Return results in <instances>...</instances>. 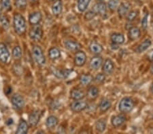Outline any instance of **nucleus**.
Segmentation results:
<instances>
[{
	"label": "nucleus",
	"instance_id": "2f4dec72",
	"mask_svg": "<svg viewBox=\"0 0 153 134\" xmlns=\"http://www.w3.org/2000/svg\"><path fill=\"white\" fill-rule=\"evenodd\" d=\"M23 55L22 49L19 45H16L12 50V56L14 60H20Z\"/></svg>",
	"mask_w": 153,
	"mask_h": 134
},
{
	"label": "nucleus",
	"instance_id": "dca6fc26",
	"mask_svg": "<svg viewBox=\"0 0 153 134\" xmlns=\"http://www.w3.org/2000/svg\"><path fill=\"white\" fill-rule=\"evenodd\" d=\"M131 9V5L128 2H123L118 6L117 8L118 14L120 18H123L125 16H127L128 12H129Z\"/></svg>",
	"mask_w": 153,
	"mask_h": 134
},
{
	"label": "nucleus",
	"instance_id": "ddd939ff",
	"mask_svg": "<svg viewBox=\"0 0 153 134\" xmlns=\"http://www.w3.org/2000/svg\"><path fill=\"white\" fill-rule=\"evenodd\" d=\"M103 60L100 55H95V56L91 58L89 62L90 68L93 70H97L102 67Z\"/></svg>",
	"mask_w": 153,
	"mask_h": 134
},
{
	"label": "nucleus",
	"instance_id": "393cba45",
	"mask_svg": "<svg viewBox=\"0 0 153 134\" xmlns=\"http://www.w3.org/2000/svg\"><path fill=\"white\" fill-rule=\"evenodd\" d=\"M98 106L99 108H100V111L102 113H105L112 107V101L110 99L104 97V98L101 100Z\"/></svg>",
	"mask_w": 153,
	"mask_h": 134
},
{
	"label": "nucleus",
	"instance_id": "9d476101",
	"mask_svg": "<svg viewBox=\"0 0 153 134\" xmlns=\"http://www.w3.org/2000/svg\"><path fill=\"white\" fill-rule=\"evenodd\" d=\"M63 44L68 50L72 52H78L82 48V45L80 43L72 40H65L63 41Z\"/></svg>",
	"mask_w": 153,
	"mask_h": 134
},
{
	"label": "nucleus",
	"instance_id": "f257e3e1",
	"mask_svg": "<svg viewBox=\"0 0 153 134\" xmlns=\"http://www.w3.org/2000/svg\"><path fill=\"white\" fill-rule=\"evenodd\" d=\"M13 27L15 33L19 35H23L26 33V20L22 14L15 13L13 17Z\"/></svg>",
	"mask_w": 153,
	"mask_h": 134
},
{
	"label": "nucleus",
	"instance_id": "f8f14e48",
	"mask_svg": "<svg viewBox=\"0 0 153 134\" xmlns=\"http://www.w3.org/2000/svg\"><path fill=\"white\" fill-rule=\"evenodd\" d=\"M126 121V116L123 113L114 115L111 118V124L115 128H118L121 127Z\"/></svg>",
	"mask_w": 153,
	"mask_h": 134
},
{
	"label": "nucleus",
	"instance_id": "a211bd4d",
	"mask_svg": "<svg viewBox=\"0 0 153 134\" xmlns=\"http://www.w3.org/2000/svg\"><path fill=\"white\" fill-rule=\"evenodd\" d=\"M141 36V30L137 26H132L128 31V37L131 41L138 40Z\"/></svg>",
	"mask_w": 153,
	"mask_h": 134
},
{
	"label": "nucleus",
	"instance_id": "ea45409f",
	"mask_svg": "<svg viewBox=\"0 0 153 134\" xmlns=\"http://www.w3.org/2000/svg\"><path fill=\"white\" fill-rule=\"evenodd\" d=\"M15 6L19 10H25L27 7V0H15Z\"/></svg>",
	"mask_w": 153,
	"mask_h": 134
},
{
	"label": "nucleus",
	"instance_id": "4468645a",
	"mask_svg": "<svg viewBox=\"0 0 153 134\" xmlns=\"http://www.w3.org/2000/svg\"><path fill=\"white\" fill-rule=\"evenodd\" d=\"M102 67L103 73H105V75H112L114 70V64L110 58L105 60Z\"/></svg>",
	"mask_w": 153,
	"mask_h": 134
},
{
	"label": "nucleus",
	"instance_id": "2eb2a0df",
	"mask_svg": "<svg viewBox=\"0 0 153 134\" xmlns=\"http://www.w3.org/2000/svg\"><path fill=\"white\" fill-rule=\"evenodd\" d=\"M70 97L74 100H82L85 98V93L82 89L78 87H74L71 89L70 91Z\"/></svg>",
	"mask_w": 153,
	"mask_h": 134
},
{
	"label": "nucleus",
	"instance_id": "c03bdc74",
	"mask_svg": "<svg viewBox=\"0 0 153 134\" xmlns=\"http://www.w3.org/2000/svg\"><path fill=\"white\" fill-rule=\"evenodd\" d=\"M150 61H151V62H153V53H152L151 55H150Z\"/></svg>",
	"mask_w": 153,
	"mask_h": 134
},
{
	"label": "nucleus",
	"instance_id": "423d86ee",
	"mask_svg": "<svg viewBox=\"0 0 153 134\" xmlns=\"http://www.w3.org/2000/svg\"><path fill=\"white\" fill-rule=\"evenodd\" d=\"M51 72L54 76L59 79H67L70 77L71 73L73 72L72 69H59L55 67L51 68Z\"/></svg>",
	"mask_w": 153,
	"mask_h": 134
},
{
	"label": "nucleus",
	"instance_id": "f03ea898",
	"mask_svg": "<svg viewBox=\"0 0 153 134\" xmlns=\"http://www.w3.org/2000/svg\"><path fill=\"white\" fill-rule=\"evenodd\" d=\"M135 107V102L131 97H123L118 104V110L121 113L127 114L131 112Z\"/></svg>",
	"mask_w": 153,
	"mask_h": 134
},
{
	"label": "nucleus",
	"instance_id": "72a5a7b5",
	"mask_svg": "<svg viewBox=\"0 0 153 134\" xmlns=\"http://www.w3.org/2000/svg\"><path fill=\"white\" fill-rule=\"evenodd\" d=\"M12 71H13L14 74L16 75V76H21V75H23V67L20 64H19V63H16L12 67Z\"/></svg>",
	"mask_w": 153,
	"mask_h": 134
},
{
	"label": "nucleus",
	"instance_id": "c85d7f7f",
	"mask_svg": "<svg viewBox=\"0 0 153 134\" xmlns=\"http://www.w3.org/2000/svg\"><path fill=\"white\" fill-rule=\"evenodd\" d=\"M95 127L96 131L99 133H103L107 127V119L105 118L100 119L95 122Z\"/></svg>",
	"mask_w": 153,
	"mask_h": 134
},
{
	"label": "nucleus",
	"instance_id": "c756f323",
	"mask_svg": "<svg viewBox=\"0 0 153 134\" xmlns=\"http://www.w3.org/2000/svg\"><path fill=\"white\" fill-rule=\"evenodd\" d=\"M152 45V41L150 39H146L142 43H140L136 49V52L137 53H143L147 50Z\"/></svg>",
	"mask_w": 153,
	"mask_h": 134
},
{
	"label": "nucleus",
	"instance_id": "1a4fd4ad",
	"mask_svg": "<svg viewBox=\"0 0 153 134\" xmlns=\"http://www.w3.org/2000/svg\"><path fill=\"white\" fill-rule=\"evenodd\" d=\"M86 53L82 50H79L76 52L74 58V64L78 67H82L86 64Z\"/></svg>",
	"mask_w": 153,
	"mask_h": 134
},
{
	"label": "nucleus",
	"instance_id": "20e7f679",
	"mask_svg": "<svg viewBox=\"0 0 153 134\" xmlns=\"http://www.w3.org/2000/svg\"><path fill=\"white\" fill-rule=\"evenodd\" d=\"M43 29L40 24L32 25L29 31V37L31 40L39 41L42 40L43 37Z\"/></svg>",
	"mask_w": 153,
	"mask_h": 134
},
{
	"label": "nucleus",
	"instance_id": "0eeeda50",
	"mask_svg": "<svg viewBox=\"0 0 153 134\" xmlns=\"http://www.w3.org/2000/svg\"><path fill=\"white\" fill-rule=\"evenodd\" d=\"M11 104L12 107L16 111H20L23 109L25 104L24 97L19 94H15L11 97Z\"/></svg>",
	"mask_w": 153,
	"mask_h": 134
},
{
	"label": "nucleus",
	"instance_id": "aec40b11",
	"mask_svg": "<svg viewBox=\"0 0 153 134\" xmlns=\"http://www.w3.org/2000/svg\"><path fill=\"white\" fill-rule=\"evenodd\" d=\"M110 41L112 43L117 45H123L125 41V38L123 34L120 33H114L110 35Z\"/></svg>",
	"mask_w": 153,
	"mask_h": 134
},
{
	"label": "nucleus",
	"instance_id": "37998d69",
	"mask_svg": "<svg viewBox=\"0 0 153 134\" xmlns=\"http://www.w3.org/2000/svg\"><path fill=\"white\" fill-rule=\"evenodd\" d=\"M150 72H151L152 74H153V63L151 65V67H150Z\"/></svg>",
	"mask_w": 153,
	"mask_h": 134
},
{
	"label": "nucleus",
	"instance_id": "6e6552de",
	"mask_svg": "<svg viewBox=\"0 0 153 134\" xmlns=\"http://www.w3.org/2000/svg\"><path fill=\"white\" fill-rule=\"evenodd\" d=\"M43 112L39 109L34 110L29 114L28 123L31 127H36L39 123L42 116Z\"/></svg>",
	"mask_w": 153,
	"mask_h": 134
},
{
	"label": "nucleus",
	"instance_id": "79ce46f5",
	"mask_svg": "<svg viewBox=\"0 0 153 134\" xmlns=\"http://www.w3.org/2000/svg\"><path fill=\"white\" fill-rule=\"evenodd\" d=\"M150 92H151L152 94L153 95V83H152L151 86H150Z\"/></svg>",
	"mask_w": 153,
	"mask_h": 134
},
{
	"label": "nucleus",
	"instance_id": "473e14b6",
	"mask_svg": "<svg viewBox=\"0 0 153 134\" xmlns=\"http://www.w3.org/2000/svg\"><path fill=\"white\" fill-rule=\"evenodd\" d=\"M107 6L110 11L114 12L119 6V0H108Z\"/></svg>",
	"mask_w": 153,
	"mask_h": 134
},
{
	"label": "nucleus",
	"instance_id": "b1692460",
	"mask_svg": "<svg viewBox=\"0 0 153 134\" xmlns=\"http://www.w3.org/2000/svg\"><path fill=\"white\" fill-rule=\"evenodd\" d=\"M92 10L94 11L96 14L103 16L107 12V6H106L104 2H100V3L96 4L93 7Z\"/></svg>",
	"mask_w": 153,
	"mask_h": 134
},
{
	"label": "nucleus",
	"instance_id": "a878e982",
	"mask_svg": "<svg viewBox=\"0 0 153 134\" xmlns=\"http://www.w3.org/2000/svg\"><path fill=\"white\" fill-rule=\"evenodd\" d=\"M100 95V89L97 87L95 86V85H91L87 90V96L88 98L91 100H94L97 99V97Z\"/></svg>",
	"mask_w": 153,
	"mask_h": 134
},
{
	"label": "nucleus",
	"instance_id": "cd10ccee",
	"mask_svg": "<svg viewBox=\"0 0 153 134\" xmlns=\"http://www.w3.org/2000/svg\"><path fill=\"white\" fill-rule=\"evenodd\" d=\"M48 57L52 60H56L61 56V50L57 47H51L48 50Z\"/></svg>",
	"mask_w": 153,
	"mask_h": 134
},
{
	"label": "nucleus",
	"instance_id": "9b49d317",
	"mask_svg": "<svg viewBox=\"0 0 153 134\" xmlns=\"http://www.w3.org/2000/svg\"><path fill=\"white\" fill-rule=\"evenodd\" d=\"M10 57V53L6 45L4 43H0V62L6 64Z\"/></svg>",
	"mask_w": 153,
	"mask_h": 134
},
{
	"label": "nucleus",
	"instance_id": "f3484780",
	"mask_svg": "<svg viewBox=\"0 0 153 134\" xmlns=\"http://www.w3.org/2000/svg\"><path fill=\"white\" fill-rule=\"evenodd\" d=\"M52 12L53 15L58 16L61 14L63 12V2L62 0H55L51 7Z\"/></svg>",
	"mask_w": 153,
	"mask_h": 134
},
{
	"label": "nucleus",
	"instance_id": "e433bc0d",
	"mask_svg": "<svg viewBox=\"0 0 153 134\" xmlns=\"http://www.w3.org/2000/svg\"><path fill=\"white\" fill-rule=\"evenodd\" d=\"M141 24L142 27L144 30H146L148 28V26H149V12H146L144 16H143L141 21Z\"/></svg>",
	"mask_w": 153,
	"mask_h": 134
},
{
	"label": "nucleus",
	"instance_id": "a18cd8bd",
	"mask_svg": "<svg viewBox=\"0 0 153 134\" xmlns=\"http://www.w3.org/2000/svg\"><path fill=\"white\" fill-rule=\"evenodd\" d=\"M38 0H29V1L31 2V3H35V2H37Z\"/></svg>",
	"mask_w": 153,
	"mask_h": 134
},
{
	"label": "nucleus",
	"instance_id": "4be33fe9",
	"mask_svg": "<svg viewBox=\"0 0 153 134\" xmlns=\"http://www.w3.org/2000/svg\"><path fill=\"white\" fill-rule=\"evenodd\" d=\"M29 131V125L25 120L23 119H20L18 126L16 130V133L17 134H26Z\"/></svg>",
	"mask_w": 153,
	"mask_h": 134
},
{
	"label": "nucleus",
	"instance_id": "bb28decb",
	"mask_svg": "<svg viewBox=\"0 0 153 134\" xmlns=\"http://www.w3.org/2000/svg\"><path fill=\"white\" fill-rule=\"evenodd\" d=\"M89 50L91 52L95 55H100L103 51V46L97 41H92L89 45Z\"/></svg>",
	"mask_w": 153,
	"mask_h": 134
},
{
	"label": "nucleus",
	"instance_id": "5701e85b",
	"mask_svg": "<svg viewBox=\"0 0 153 134\" xmlns=\"http://www.w3.org/2000/svg\"><path fill=\"white\" fill-rule=\"evenodd\" d=\"M59 119L55 115H50L46 119L45 125L49 130H53L58 125Z\"/></svg>",
	"mask_w": 153,
	"mask_h": 134
},
{
	"label": "nucleus",
	"instance_id": "49530a36",
	"mask_svg": "<svg viewBox=\"0 0 153 134\" xmlns=\"http://www.w3.org/2000/svg\"><path fill=\"white\" fill-rule=\"evenodd\" d=\"M1 11H2V8H1V5H0V16H1Z\"/></svg>",
	"mask_w": 153,
	"mask_h": 134
},
{
	"label": "nucleus",
	"instance_id": "7c9ffc66",
	"mask_svg": "<svg viewBox=\"0 0 153 134\" xmlns=\"http://www.w3.org/2000/svg\"><path fill=\"white\" fill-rule=\"evenodd\" d=\"M91 0H78L77 8L79 12H84L87 10Z\"/></svg>",
	"mask_w": 153,
	"mask_h": 134
},
{
	"label": "nucleus",
	"instance_id": "58836bf2",
	"mask_svg": "<svg viewBox=\"0 0 153 134\" xmlns=\"http://www.w3.org/2000/svg\"><path fill=\"white\" fill-rule=\"evenodd\" d=\"M0 5H1L2 9H4L6 11L10 10V9L12 8L10 0H1Z\"/></svg>",
	"mask_w": 153,
	"mask_h": 134
},
{
	"label": "nucleus",
	"instance_id": "412c9836",
	"mask_svg": "<svg viewBox=\"0 0 153 134\" xmlns=\"http://www.w3.org/2000/svg\"><path fill=\"white\" fill-rule=\"evenodd\" d=\"M94 80V77L90 73H84L79 77V82L82 86H88Z\"/></svg>",
	"mask_w": 153,
	"mask_h": 134
},
{
	"label": "nucleus",
	"instance_id": "7ed1b4c3",
	"mask_svg": "<svg viewBox=\"0 0 153 134\" xmlns=\"http://www.w3.org/2000/svg\"><path fill=\"white\" fill-rule=\"evenodd\" d=\"M32 56L35 62L37 64L42 67V66L46 64V59L44 55L43 50L39 45H36L32 48Z\"/></svg>",
	"mask_w": 153,
	"mask_h": 134
},
{
	"label": "nucleus",
	"instance_id": "de8ad7c7",
	"mask_svg": "<svg viewBox=\"0 0 153 134\" xmlns=\"http://www.w3.org/2000/svg\"><path fill=\"white\" fill-rule=\"evenodd\" d=\"M49 1H55V0H49Z\"/></svg>",
	"mask_w": 153,
	"mask_h": 134
},
{
	"label": "nucleus",
	"instance_id": "f704fd0d",
	"mask_svg": "<svg viewBox=\"0 0 153 134\" xmlns=\"http://www.w3.org/2000/svg\"><path fill=\"white\" fill-rule=\"evenodd\" d=\"M0 23L1 26L4 28V30H7L10 27V21L9 18L6 16H0Z\"/></svg>",
	"mask_w": 153,
	"mask_h": 134
},
{
	"label": "nucleus",
	"instance_id": "4c0bfd02",
	"mask_svg": "<svg viewBox=\"0 0 153 134\" xmlns=\"http://www.w3.org/2000/svg\"><path fill=\"white\" fill-rule=\"evenodd\" d=\"M106 79L105 73H98L94 78V81L97 83H103Z\"/></svg>",
	"mask_w": 153,
	"mask_h": 134
},
{
	"label": "nucleus",
	"instance_id": "c9c22d12",
	"mask_svg": "<svg viewBox=\"0 0 153 134\" xmlns=\"http://www.w3.org/2000/svg\"><path fill=\"white\" fill-rule=\"evenodd\" d=\"M138 14H139V12H138L137 10L129 11L127 14V16H126V18H127V20L129 22L134 21L137 17Z\"/></svg>",
	"mask_w": 153,
	"mask_h": 134
},
{
	"label": "nucleus",
	"instance_id": "a19ab883",
	"mask_svg": "<svg viewBox=\"0 0 153 134\" xmlns=\"http://www.w3.org/2000/svg\"><path fill=\"white\" fill-rule=\"evenodd\" d=\"M96 14L95 12L93 11V10H90V11H88L85 14V19L86 21H91L93 20V18H95V17L96 16Z\"/></svg>",
	"mask_w": 153,
	"mask_h": 134
},
{
	"label": "nucleus",
	"instance_id": "6ab92c4d",
	"mask_svg": "<svg viewBox=\"0 0 153 134\" xmlns=\"http://www.w3.org/2000/svg\"><path fill=\"white\" fill-rule=\"evenodd\" d=\"M42 19V14L40 12L37 11L31 13L29 16V23L31 25H36L40 23Z\"/></svg>",
	"mask_w": 153,
	"mask_h": 134
},
{
	"label": "nucleus",
	"instance_id": "39448f33",
	"mask_svg": "<svg viewBox=\"0 0 153 134\" xmlns=\"http://www.w3.org/2000/svg\"><path fill=\"white\" fill-rule=\"evenodd\" d=\"M71 111L74 113H78L80 112L84 111L87 108L88 103L86 100H77L73 101L70 105Z\"/></svg>",
	"mask_w": 153,
	"mask_h": 134
}]
</instances>
